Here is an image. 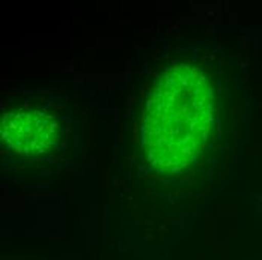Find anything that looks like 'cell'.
<instances>
[{
	"mask_svg": "<svg viewBox=\"0 0 262 260\" xmlns=\"http://www.w3.org/2000/svg\"><path fill=\"white\" fill-rule=\"evenodd\" d=\"M60 137L56 119L41 110H17L5 114L2 138L9 149L25 156L50 152Z\"/></svg>",
	"mask_w": 262,
	"mask_h": 260,
	"instance_id": "2",
	"label": "cell"
},
{
	"mask_svg": "<svg viewBox=\"0 0 262 260\" xmlns=\"http://www.w3.org/2000/svg\"><path fill=\"white\" fill-rule=\"evenodd\" d=\"M214 87L199 68L177 63L148 93L142 119V149L157 172L180 173L204 148L214 121Z\"/></svg>",
	"mask_w": 262,
	"mask_h": 260,
	"instance_id": "1",
	"label": "cell"
}]
</instances>
